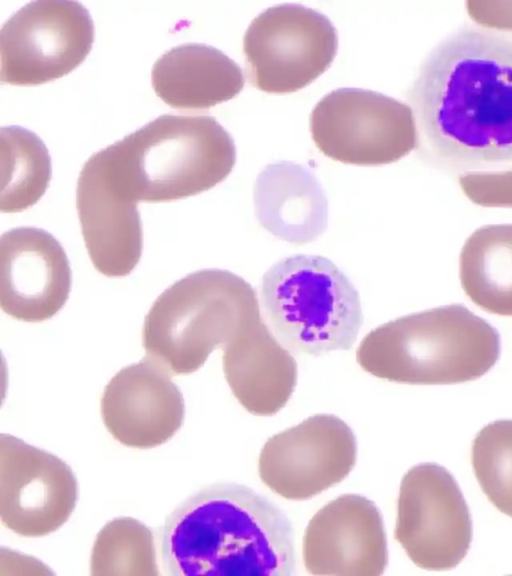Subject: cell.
<instances>
[{
	"instance_id": "1",
	"label": "cell",
	"mask_w": 512,
	"mask_h": 576,
	"mask_svg": "<svg viewBox=\"0 0 512 576\" xmlns=\"http://www.w3.org/2000/svg\"><path fill=\"white\" fill-rule=\"evenodd\" d=\"M407 100L428 165L458 176L512 168V33L458 27L426 55Z\"/></svg>"
},
{
	"instance_id": "2",
	"label": "cell",
	"mask_w": 512,
	"mask_h": 576,
	"mask_svg": "<svg viewBox=\"0 0 512 576\" xmlns=\"http://www.w3.org/2000/svg\"><path fill=\"white\" fill-rule=\"evenodd\" d=\"M169 576H290L294 531L284 511L251 488L206 485L188 496L158 530Z\"/></svg>"
},
{
	"instance_id": "3",
	"label": "cell",
	"mask_w": 512,
	"mask_h": 576,
	"mask_svg": "<svg viewBox=\"0 0 512 576\" xmlns=\"http://www.w3.org/2000/svg\"><path fill=\"white\" fill-rule=\"evenodd\" d=\"M92 157L135 202H165L222 182L236 148L212 116L162 115Z\"/></svg>"
},
{
	"instance_id": "4",
	"label": "cell",
	"mask_w": 512,
	"mask_h": 576,
	"mask_svg": "<svg viewBox=\"0 0 512 576\" xmlns=\"http://www.w3.org/2000/svg\"><path fill=\"white\" fill-rule=\"evenodd\" d=\"M497 329L462 304L401 316L370 331L356 359L375 377L408 384H455L487 373L500 356Z\"/></svg>"
},
{
	"instance_id": "5",
	"label": "cell",
	"mask_w": 512,
	"mask_h": 576,
	"mask_svg": "<svg viewBox=\"0 0 512 576\" xmlns=\"http://www.w3.org/2000/svg\"><path fill=\"white\" fill-rule=\"evenodd\" d=\"M255 289L221 269L187 275L166 289L145 317L146 357L170 375L198 370L262 318Z\"/></svg>"
},
{
	"instance_id": "6",
	"label": "cell",
	"mask_w": 512,
	"mask_h": 576,
	"mask_svg": "<svg viewBox=\"0 0 512 576\" xmlns=\"http://www.w3.org/2000/svg\"><path fill=\"white\" fill-rule=\"evenodd\" d=\"M260 304L274 336L294 354L350 350L363 323L356 287L320 255L297 254L273 264L262 277Z\"/></svg>"
},
{
	"instance_id": "7",
	"label": "cell",
	"mask_w": 512,
	"mask_h": 576,
	"mask_svg": "<svg viewBox=\"0 0 512 576\" xmlns=\"http://www.w3.org/2000/svg\"><path fill=\"white\" fill-rule=\"evenodd\" d=\"M310 131L324 155L361 166L396 162L417 145L410 106L360 88H341L324 96L312 110Z\"/></svg>"
},
{
	"instance_id": "8",
	"label": "cell",
	"mask_w": 512,
	"mask_h": 576,
	"mask_svg": "<svg viewBox=\"0 0 512 576\" xmlns=\"http://www.w3.org/2000/svg\"><path fill=\"white\" fill-rule=\"evenodd\" d=\"M337 49L329 18L299 4L266 9L250 23L243 41L250 84L268 93L304 88L330 67Z\"/></svg>"
},
{
	"instance_id": "9",
	"label": "cell",
	"mask_w": 512,
	"mask_h": 576,
	"mask_svg": "<svg viewBox=\"0 0 512 576\" xmlns=\"http://www.w3.org/2000/svg\"><path fill=\"white\" fill-rule=\"evenodd\" d=\"M93 40V21L81 3L30 2L1 28V83L31 86L63 77L85 60Z\"/></svg>"
},
{
	"instance_id": "10",
	"label": "cell",
	"mask_w": 512,
	"mask_h": 576,
	"mask_svg": "<svg viewBox=\"0 0 512 576\" xmlns=\"http://www.w3.org/2000/svg\"><path fill=\"white\" fill-rule=\"evenodd\" d=\"M395 539L410 560L426 570H448L466 556L472 522L450 472L435 463L413 466L402 478Z\"/></svg>"
},
{
	"instance_id": "11",
	"label": "cell",
	"mask_w": 512,
	"mask_h": 576,
	"mask_svg": "<svg viewBox=\"0 0 512 576\" xmlns=\"http://www.w3.org/2000/svg\"><path fill=\"white\" fill-rule=\"evenodd\" d=\"M356 438L332 414H316L270 437L258 461L262 482L288 500H307L341 482L354 468Z\"/></svg>"
},
{
	"instance_id": "12",
	"label": "cell",
	"mask_w": 512,
	"mask_h": 576,
	"mask_svg": "<svg viewBox=\"0 0 512 576\" xmlns=\"http://www.w3.org/2000/svg\"><path fill=\"white\" fill-rule=\"evenodd\" d=\"M78 500L70 466L56 455L10 434L0 435V517L24 537L58 530Z\"/></svg>"
},
{
	"instance_id": "13",
	"label": "cell",
	"mask_w": 512,
	"mask_h": 576,
	"mask_svg": "<svg viewBox=\"0 0 512 576\" xmlns=\"http://www.w3.org/2000/svg\"><path fill=\"white\" fill-rule=\"evenodd\" d=\"M303 562L313 575L378 576L388 563L380 510L359 494H343L320 508L303 536Z\"/></svg>"
},
{
	"instance_id": "14",
	"label": "cell",
	"mask_w": 512,
	"mask_h": 576,
	"mask_svg": "<svg viewBox=\"0 0 512 576\" xmlns=\"http://www.w3.org/2000/svg\"><path fill=\"white\" fill-rule=\"evenodd\" d=\"M71 269L60 243L47 231L19 227L0 238V305L26 322L53 317L66 303Z\"/></svg>"
},
{
	"instance_id": "15",
	"label": "cell",
	"mask_w": 512,
	"mask_h": 576,
	"mask_svg": "<svg viewBox=\"0 0 512 576\" xmlns=\"http://www.w3.org/2000/svg\"><path fill=\"white\" fill-rule=\"evenodd\" d=\"M100 410L103 423L119 443L148 449L166 443L182 425L185 404L171 375L145 357L106 385Z\"/></svg>"
},
{
	"instance_id": "16",
	"label": "cell",
	"mask_w": 512,
	"mask_h": 576,
	"mask_svg": "<svg viewBox=\"0 0 512 576\" xmlns=\"http://www.w3.org/2000/svg\"><path fill=\"white\" fill-rule=\"evenodd\" d=\"M76 206L94 267L108 277L130 274L142 253L137 202L118 189L92 157L78 178Z\"/></svg>"
},
{
	"instance_id": "17",
	"label": "cell",
	"mask_w": 512,
	"mask_h": 576,
	"mask_svg": "<svg viewBox=\"0 0 512 576\" xmlns=\"http://www.w3.org/2000/svg\"><path fill=\"white\" fill-rule=\"evenodd\" d=\"M222 350L225 378L249 413L271 416L286 405L297 384V363L263 318Z\"/></svg>"
},
{
	"instance_id": "18",
	"label": "cell",
	"mask_w": 512,
	"mask_h": 576,
	"mask_svg": "<svg viewBox=\"0 0 512 576\" xmlns=\"http://www.w3.org/2000/svg\"><path fill=\"white\" fill-rule=\"evenodd\" d=\"M254 206L262 227L289 243H310L327 228L326 194L316 176L295 163L264 168L254 186Z\"/></svg>"
},
{
	"instance_id": "19",
	"label": "cell",
	"mask_w": 512,
	"mask_h": 576,
	"mask_svg": "<svg viewBox=\"0 0 512 576\" xmlns=\"http://www.w3.org/2000/svg\"><path fill=\"white\" fill-rule=\"evenodd\" d=\"M244 82L242 69L235 61L201 43L170 49L152 68L154 92L174 109H208L234 98Z\"/></svg>"
},
{
	"instance_id": "20",
	"label": "cell",
	"mask_w": 512,
	"mask_h": 576,
	"mask_svg": "<svg viewBox=\"0 0 512 576\" xmlns=\"http://www.w3.org/2000/svg\"><path fill=\"white\" fill-rule=\"evenodd\" d=\"M459 278L476 306L512 316V224L485 225L468 237L459 257Z\"/></svg>"
},
{
	"instance_id": "21",
	"label": "cell",
	"mask_w": 512,
	"mask_h": 576,
	"mask_svg": "<svg viewBox=\"0 0 512 576\" xmlns=\"http://www.w3.org/2000/svg\"><path fill=\"white\" fill-rule=\"evenodd\" d=\"M0 149V210L21 212L45 193L51 179V159L43 141L19 126L0 129Z\"/></svg>"
},
{
	"instance_id": "22",
	"label": "cell",
	"mask_w": 512,
	"mask_h": 576,
	"mask_svg": "<svg viewBox=\"0 0 512 576\" xmlns=\"http://www.w3.org/2000/svg\"><path fill=\"white\" fill-rule=\"evenodd\" d=\"M151 530L131 517L108 522L91 554V575H158Z\"/></svg>"
},
{
	"instance_id": "23",
	"label": "cell",
	"mask_w": 512,
	"mask_h": 576,
	"mask_svg": "<svg viewBox=\"0 0 512 576\" xmlns=\"http://www.w3.org/2000/svg\"><path fill=\"white\" fill-rule=\"evenodd\" d=\"M472 465L489 501L512 517V420L494 421L478 432Z\"/></svg>"
},
{
	"instance_id": "24",
	"label": "cell",
	"mask_w": 512,
	"mask_h": 576,
	"mask_svg": "<svg viewBox=\"0 0 512 576\" xmlns=\"http://www.w3.org/2000/svg\"><path fill=\"white\" fill-rule=\"evenodd\" d=\"M458 182L465 196L476 205L512 208V168L463 174L458 176Z\"/></svg>"
},
{
	"instance_id": "25",
	"label": "cell",
	"mask_w": 512,
	"mask_h": 576,
	"mask_svg": "<svg viewBox=\"0 0 512 576\" xmlns=\"http://www.w3.org/2000/svg\"><path fill=\"white\" fill-rule=\"evenodd\" d=\"M471 19L483 27L512 33V2H467Z\"/></svg>"
}]
</instances>
